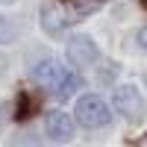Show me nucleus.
Wrapping results in <instances>:
<instances>
[{
	"label": "nucleus",
	"instance_id": "1",
	"mask_svg": "<svg viewBox=\"0 0 147 147\" xmlns=\"http://www.w3.org/2000/svg\"><path fill=\"white\" fill-rule=\"evenodd\" d=\"M112 112H109V106L100 100L97 94H88V97H80L77 103V121L85 127V129H97V127H106Z\"/></svg>",
	"mask_w": 147,
	"mask_h": 147
},
{
	"label": "nucleus",
	"instance_id": "2",
	"mask_svg": "<svg viewBox=\"0 0 147 147\" xmlns=\"http://www.w3.org/2000/svg\"><path fill=\"white\" fill-rule=\"evenodd\" d=\"M112 106H115L127 121H138L141 112H144V100H141V94L136 91V85H121V88H115Z\"/></svg>",
	"mask_w": 147,
	"mask_h": 147
},
{
	"label": "nucleus",
	"instance_id": "3",
	"mask_svg": "<svg viewBox=\"0 0 147 147\" xmlns=\"http://www.w3.org/2000/svg\"><path fill=\"white\" fill-rule=\"evenodd\" d=\"M68 62L85 68V65H94L97 62V44L88 38V35H74L68 41Z\"/></svg>",
	"mask_w": 147,
	"mask_h": 147
},
{
	"label": "nucleus",
	"instance_id": "4",
	"mask_svg": "<svg viewBox=\"0 0 147 147\" xmlns=\"http://www.w3.org/2000/svg\"><path fill=\"white\" fill-rule=\"evenodd\" d=\"M74 21H77V18H71L59 3H47L41 9V27H44V32H50V35L65 32V27H71Z\"/></svg>",
	"mask_w": 147,
	"mask_h": 147
},
{
	"label": "nucleus",
	"instance_id": "5",
	"mask_svg": "<svg viewBox=\"0 0 147 147\" xmlns=\"http://www.w3.org/2000/svg\"><path fill=\"white\" fill-rule=\"evenodd\" d=\"M65 77V65L59 62V59H53V56H47V59H41V62H35L32 65V80L35 82H41V85H53Z\"/></svg>",
	"mask_w": 147,
	"mask_h": 147
},
{
	"label": "nucleus",
	"instance_id": "6",
	"mask_svg": "<svg viewBox=\"0 0 147 147\" xmlns=\"http://www.w3.org/2000/svg\"><path fill=\"white\" fill-rule=\"evenodd\" d=\"M44 129H47V136H50V141H56V144L74 138V121L65 112H50L47 121H44Z\"/></svg>",
	"mask_w": 147,
	"mask_h": 147
},
{
	"label": "nucleus",
	"instance_id": "7",
	"mask_svg": "<svg viewBox=\"0 0 147 147\" xmlns=\"http://www.w3.org/2000/svg\"><path fill=\"white\" fill-rule=\"evenodd\" d=\"M77 88H80V77H77V74H71V71H65V77L53 85V94L59 97V100H68Z\"/></svg>",
	"mask_w": 147,
	"mask_h": 147
},
{
	"label": "nucleus",
	"instance_id": "8",
	"mask_svg": "<svg viewBox=\"0 0 147 147\" xmlns=\"http://www.w3.org/2000/svg\"><path fill=\"white\" fill-rule=\"evenodd\" d=\"M18 38V24L9 15H0V44H12Z\"/></svg>",
	"mask_w": 147,
	"mask_h": 147
},
{
	"label": "nucleus",
	"instance_id": "9",
	"mask_svg": "<svg viewBox=\"0 0 147 147\" xmlns=\"http://www.w3.org/2000/svg\"><path fill=\"white\" fill-rule=\"evenodd\" d=\"M138 44H141V47H144V50H147V27H144V30L138 32Z\"/></svg>",
	"mask_w": 147,
	"mask_h": 147
},
{
	"label": "nucleus",
	"instance_id": "10",
	"mask_svg": "<svg viewBox=\"0 0 147 147\" xmlns=\"http://www.w3.org/2000/svg\"><path fill=\"white\" fill-rule=\"evenodd\" d=\"M138 147H147V136H141V138H138Z\"/></svg>",
	"mask_w": 147,
	"mask_h": 147
},
{
	"label": "nucleus",
	"instance_id": "11",
	"mask_svg": "<svg viewBox=\"0 0 147 147\" xmlns=\"http://www.w3.org/2000/svg\"><path fill=\"white\" fill-rule=\"evenodd\" d=\"M0 3H15V0H0Z\"/></svg>",
	"mask_w": 147,
	"mask_h": 147
},
{
	"label": "nucleus",
	"instance_id": "12",
	"mask_svg": "<svg viewBox=\"0 0 147 147\" xmlns=\"http://www.w3.org/2000/svg\"><path fill=\"white\" fill-rule=\"evenodd\" d=\"M0 129H3V118H0Z\"/></svg>",
	"mask_w": 147,
	"mask_h": 147
},
{
	"label": "nucleus",
	"instance_id": "13",
	"mask_svg": "<svg viewBox=\"0 0 147 147\" xmlns=\"http://www.w3.org/2000/svg\"><path fill=\"white\" fill-rule=\"evenodd\" d=\"M144 85H147V74H144Z\"/></svg>",
	"mask_w": 147,
	"mask_h": 147
}]
</instances>
